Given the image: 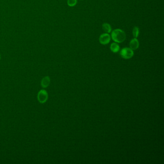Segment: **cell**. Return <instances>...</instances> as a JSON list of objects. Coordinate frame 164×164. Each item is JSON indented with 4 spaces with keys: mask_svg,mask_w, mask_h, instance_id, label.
<instances>
[{
    "mask_svg": "<svg viewBox=\"0 0 164 164\" xmlns=\"http://www.w3.org/2000/svg\"><path fill=\"white\" fill-rule=\"evenodd\" d=\"M111 37L115 43H123L126 39V33L123 30L117 28L113 30L111 33Z\"/></svg>",
    "mask_w": 164,
    "mask_h": 164,
    "instance_id": "cell-1",
    "label": "cell"
},
{
    "mask_svg": "<svg viewBox=\"0 0 164 164\" xmlns=\"http://www.w3.org/2000/svg\"><path fill=\"white\" fill-rule=\"evenodd\" d=\"M121 57L125 59H129L132 58L134 55V52L130 48H124L121 50L120 52Z\"/></svg>",
    "mask_w": 164,
    "mask_h": 164,
    "instance_id": "cell-2",
    "label": "cell"
},
{
    "mask_svg": "<svg viewBox=\"0 0 164 164\" xmlns=\"http://www.w3.org/2000/svg\"><path fill=\"white\" fill-rule=\"evenodd\" d=\"M37 98L40 103H44L47 101L48 98V94L47 92L44 90H41L38 94Z\"/></svg>",
    "mask_w": 164,
    "mask_h": 164,
    "instance_id": "cell-3",
    "label": "cell"
},
{
    "mask_svg": "<svg viewBox=\"0 0 164 164\" xmlns=\"http://www.w3.org/2000/svg\"><path fill=\"white\" fill-rule=\"evenodd\" d=\"M99 41L101 44L103 45L108 44L111 41L110 35L107 33L101 34L99 37Z\"/></svg>",
    "mask_w": 164,
    "mask_h": 164,
    "instance_id": "cell-4",
    "label": "cell"
},
{
    "mask_svg": "<svg viewBox=\"0 0 164 164\" xmlns=\"http://www.w3.org/2000/svg\"><path fill=\"white\" fill-rule=\"evenodd\" d=\"M130 47L133 51L136 50L139 47V41L137 38H134L130 41Z\"/></svg>",
    "mask_w": 164,
    "mask_h": 164,
    "instance_id": "cell-5",
    "label": "cell"
},
{
    "mask_svg": "<svg viewBox=\"0 0 164 164\" xmlns=\"http://www.w3.org/2000/svg\"><path fill=\"white\" fill-rule=\"evenodd\" d=\"M50 82H51V80H50L49 76H44L41 80V86L43 88H47L49 86Z\"/></svg>",
    "mask_w": 164,
    "mask_h": 164,
    "instance_id": "cell-6",
    "label": "cell"
},
{
    "mask_svg": "<svg viewBox=\"0 0 164 164\" xmlns=\"http://www.w3.org/2000/svg\"><path fill=\"white\" fill-rule=\"evenodd\" d=\"M111 51L114 53L118 52L120 50V47L118 43H111L110 45Z\"/></svg>",
    "mask_w": 164,
    "mask_h": 164,
    "instance_id": "cell-7",
    "label": "cell"
},
{
    "mask_svg": "<svg viewBox=\"0 0 164 164\" xmlns=\"http://www.w3.org/2000/svg\"><path fill=\"white\" fill-rule=\"evenodd\" d=\"M102 28L105 32L109 33L112 31V28L110 25L107 23H103L102 25Z\"/></svg>",
    "mask_w": 164,
    "mask_h": 164,
    "instance_id": "cell-8",
    "label": "cell"
},
{
    "mask_svg": "<svg viewBox=\"0 0 164 164\" xmlns=\"http://www.w3.org/2000/svg\"><path fill=\"white\" fill-rule=\"evenodd\" d=\"M139 34H140V30L139 28L138 27H135L133 28L132 31L133 37H134V38H137L139 36Z\"/></svg>",
    "mask_w": 164,
    "mask_h": 164,
    "instance_id": "cell-9",
    "label": "cell"
},
{
    "mask_svg": "<svg viewBox=\"0 0 164 164\" xmlns=\"http://www.w3.org/2000/svg\"><path fill=\"white\" fill-rule=\"evenodd\" d=\"M78 0H68L67 3L70 7H74L76 5Z\"/></svg>",
    "mask_w": 164,
    "mask_h": 164,
    "instance_id": "cell-10",
    "label": "cell"
},
{
    "mask_svg": "<svg viewBox=\"0 0 164 164\" xmlns=\"http://www.w3.org/2000/svg\"><path fill=\"white\" fill-rule=\"evenodd\" d=\"M0 59H1V55H0Z\"/></svg>",
    "mask_w": 164,
    "mask_h": 164,
    "instance_id": "cell-11",
    "label": "cell"
},
{
    "mask_svg": "<svg viewBox=\"0 0 164 164\" xmlns=\"http://www.w3.org/2000/svg\"><path fill=\"white\" fill-rule=\"evenodd\" d=\"M80 1H83V0H80Z\"/></svg>",
    "mask_w": 164,
    "mask_h": 164,
    "instance_id": "cell-12",
    "label": "cell"
}]
</instances>
